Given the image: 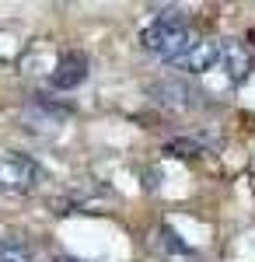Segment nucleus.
<instances>
[{"mask_svg":"<svg viewBox=\"0 0 255 262\" xmlns=\"http://www.w3.org/2000/svg\"><path fill=\"white\" fill-rule=\"evenodd\" d=\"M157 245H161L164 252H175V255H185V252H189V245L178 242V234L172 227H161V231H157Z\"/></svg>","mask_w":255,"mask_h":262,"instance_id":"nucleus-10","label":"nucleus"},{"mask_svg":"<svg viewBox=\"0 0 255 262\" xmlns=\"http://www.w3.org/2000/svg\"><path fill=\"white\" fill-rule=\"evenodd\" d=\"M70 105H56V101H49L46 95H35V101L25 108V122H32L35 129H56L63 122L70 119Z\"/></svg>","mask_w":255,"mask_h":262,"instance_id":"nucleus-3","label":"nucleus"},{"mask_svg":"<svg viewBox=\"0 0 255 262\" xmlns=\"http://www.w3.org/2000/svg\"><path fill=\"white\" fill-rule=\"evenodd\" d=\"M206 150H210V140H206V137H196V133L164 140V154H172V158H199V154H206Z\"/></svg>","mask_w":255,"mask_h":262,"instance_id":"nucleus-8","label":"nucleus"},{"mask_svg":"<svg viewBox=\"0 0 255 262\" xmlns=\"http://www.w3.org/2000/svg\"><path fill=\"white\" fill-rule=\"evenodd\" d=\"M140 46H143L147 53L161 56L164 63H175L182 53H189V49H193V35H189V28H185V25L154 21V25H147V28L140 32Z\"/></svg>","mask_w":255,"mask_h":262,"instance_id":"nucleus-1","label":"nucleus"},{"mask_svg":"<svg viewBox=\"0 0 255 262\" xmlns=\"http://www.w3.org/2000/svg\"><path fill=\"white\" fill-rule=\"evenodd\" d=\"M0 262H35L32 248L21 238H0Z\"/></svg>","mask_w":255,"mask_h":262,"instance_id":"nucleus-9","label":"nucleus"},{"mask_svg":"<svg viewBox=\"0 0 255 262\" xmlns=\"http://www.w3.org/2000/svg\"><path fill=\"white\" fill-rule=\"evenodd\" d=\"M151 98H154L157 105H164V108H185V105H189V98H193V91H189L182 81L168 77V81L151 84Z\"/></svg>","mask_w":255,"mask_h":262,"instance_id":"nucleus-7","label":"nucleus"},{"mask_svg":"<svg viewBox=\"0 0 255 262\" xmlns=\"http://www.w3.org/2000/svg\"><path fill=\"white\" fill-rule=\"evenodd\" d=\"M84 77H88V56L84 53H63L49 81L56 91H74L77 84H84Z\"/></svg>","mask_w":255,"mask_h":262,"instance_id":"nucleus-5","label":"nucleus"},{"mask_svg":"<svg viewBox=\"0 0 255 262\" xmlns=\"http://www.w3.org/2000/svg\"><path fill=\"white\" fill-rule=\"evenodd\" d=\"M217 60H220V42H217V39H196V42H193V49L182 53L172 67L185 70V74H206Z\"/></svg>","mask_w":255,"mask_h":262,"instance_id":"nucleus-4","label":"nucleus"},{"mask_svg":"<svg viewBox=\"0 0 255 262\" xmlns=\"http://www.w3.org/2000/svg\"><path fill=\"white\" fill-rule=\"evenodd\" d=\"M220 63H224L231 84H245V77L252 74V53H248L245 42H238V39L220 42Z\"/></svg>","mask_w":255,"mask_h":262,"instance_id":"nucleus-6","label":"nucleus"},{"mask_svg":"<svg viewBox=\"0 0 255 262\" xmlns=\"http://www.w3.org/2000/svg\"><path fill=\"white\" fill-rule=\"evenodd\" d=\"M56 262H84V259H74V255H59Z\"/></svg>","mask_w":255,"mask_h":262,"instance_id":"nucleus-11","label":"nucleus"},{"mask_svg":"<svg viewBox=\"0 0 255 262\" xmlns=\"http://www.w3.org/2000/svg\"><path fill=\"white\" fill-rule=\"evenodd\" d=\"M42 171L39 164L25 154H4L0 158V192H11V196H21V192H32L39 185Z\"/></svg>","mask_w":255,"mask_h":262,"instance_id":"nucleus-2","label":"nucleus"}]
</instances>
